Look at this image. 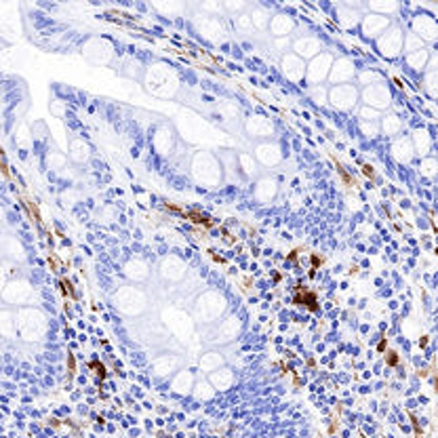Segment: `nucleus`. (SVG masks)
<instances>
[{
    "label": "nucleus",
    "mask_w": 438,
    "mask_h": 438,
    "mask_svg": "<svg viewBox=\"0 0 438 438\" xmlns=\"http://www.w3.org/2000/svg\"><path fill=\"white\" fill-rule=\"evenodd\" d=\"M192 171L194 177L202 183H215L217 179H221V163L209 154H196L192 163Z\"/></svg>",
    "instance_id": "nucleus-1"
},
{
    "label": "nucleus",
    "mask_w": 438,
    "mask_h": 438,
    "mask_svg": "<svg viewBox=\"0 0 438 438\" xmlns=\"http://www.w3.org/2000/svg\"><path fill=\"white\" fill-rule=\"evenodd\" d=\"M360 93L354 84H333L328 89V101L335 110H341V112H348L354 106L358 104Z\"/></svg>",
    "instance_id": "nucleus-2"
},
{
    "label": "nucleus",
    "mask_w": 438,
    "mask_h": 438,
    "mask_svg": "<svg viewBox=\"0 0 438 438\" xmlns=\"http://www.w3.org/2000/svg\"><path fill=\"white\" fill-rule=\"evenodd\" d=\"M331 70H333V57L328 53H320L308 63L306 78L312 82V87H318V84H323L331 76Z\"/></svg>",
    "instance_id": "nucleus-3"
},
{
    "label": "nucleus",
    "mask_w": 438,
    "mask_h": 438,
    "mask_svg": "<svg viewBox=\"0 0 438 438\" xmlns=\"http://www.w3.org/2000/svg\"><path fill=\"white\" fill-rule=\"evenodd\" d=\"M377 47H379V51H382V55L394 59L396 55L400 53V49H402V32H400V28H396V25L387 28L382 36L377 38Z\"/></svg>",
    "instance_id": "nucleus-4"
},
{
    "label": "nucleus",
    "mask_w": 438,
    "mask_h": 438,
    "mask_svg": "<svg viewBox=\"0 0 438 438\" xmlns=\"http://www.w3.org/2000/svg\"><path fill=\"white\" fill-rule=\"evenodd\" d=\"M362 101H365V106L373 110H383L390 106V91L382 82L371 84V87H365V91H362Z\"/></svg>",
    "instance_id": "nucleus-5"
},
{
    "label": "nucleus",
    "mask_w": 438,
    "mask_h": 438,
    "mask_svg": "<svg viewBox=\"0 0 438 438\" xmlns=\"http://www.w3.org/2000/svg\"><path fill=\"white\" fill-rule=\"evenodd\" d=\"M280 67H282V74H284L291 82H301L303 78H306L308 65H306V61H303V59H301L299 55H295V53H286V55H282Z\"/></svg>",
    "instance_id": "nucleus-6"
},
{
    "label": "nucleus",
    "mask_w": 438,
    "mask_h": 438,
    "mask_svg": "<svg viewBox=\"0 0 438 438\" xmlns=\"http://www.w3.org/2000/svg\"><path fill=\"white\" fill-rule=\"evenodd\" d=\"M244 129H247L249 137L253 139H270L274 135V124L266 116H251L247 124H244Z\"/></svg>",
    "instance_id": "nucleus-7"
},
{
    "label": "nucleus",
    "mask_w": 438,
    "mask_h": 438,
    "mask_svg": "<svg viewBox=\"0 0 438 438\" xmlns=\"http://www.w3.org/2000/svg\"><path fill=\"white\" fill-rule=\"evenodd\" d=\"M293 51L295 55H299L301 59H314L323 53V40L316 38V36H303V38H297L293 42Z\"/></svg>",
    "instance_id": "nucleus-8"
},
{
    "label": "nucleus",
    "mask_w": 438,
    "mask_h": 438,
    "mask_svg": "<svg viewBox=\"0 0 438 438\" xmlns=\"http://www.w3.org/2000/svg\"><path fill=\"white\" fill-rule=\"evenodd\" d=\"M354 76H356V67H354V63L348 57H339L337 61H333V70H331L328 80L335 82V84H345V82L354 80Z\"/></svg>",
    "instance_id": "nucleus-9"
},
{
    "label": "nucleus",
    "mask_w": 438,
    "mask_h": 438,
    "mask_svg": "<svg viewBox=\"0 0 438 438\" xmlns=\"http://www.w3.org/2000/svg\"><path fill=\"white\" fill-rule=\"evenodd\" d=\"M255 158L259 160L264 166H276L278 163L282 160V152H280V146L278 143H259L255 148Z\"/></svg>",
    "instance_id": "nucleus-10"
},
{
    "label": "nucleus",
    "mask_w": 438,
    "mask_h": 438,
    "mask_svg": "<svg viewBox=\"0 0 438 438\" xmlns=\"http://www.w3.org/2000/svg\"><path fill=\"white\" fill-rule=\"evenodd\" d=\"M360 23H362L365 36H369V38H379L387 28H390V19H387L385 15H367Z\"/></svg>",
    "instance_id": "nucleus-11"
},
{
    "label": "nucleus",
    "mask_w": 438,
    "mask_h": 438,
    "mask_svg": "<svg viewBox=\"0 0 438 438\" xmlns=\"http://www.w3.org/2000/svg\"><path fill=\"white\" fill-rule=\"evenodd\" d=\"M158 78L156 76H152L150 74V80H148V89L152 91V93H156V95H173V91L166 87V82H168V76H175V72H171L166 65H160V70H158Z\"/></svg>",
    "instance_id": "nucleus-12"
},
{
    "label": "nucleus",
    "mask_w": 438,
    "mask_h": 438,
    "mask_svg": "<svg viewBox=\"0 0 438 438\" xmlns=\"http://www.w3.org/2000/svg\"><path fill=\"white\" fill-rule=\"evenodd\" d=\"M295 30V21L289 15H274L270 21V32L274 38H286Z\"/></svg>",
    "instance_id": "nucleus-13"
},
{
    "label": "nucleus",
    "mask_w": 438,
    "mask_h": 438,
    "mask_svg": "<svg viewBox=\"0 0 438 438\" xmlns=\"http://www.w3.org/2000/svg\"><path fill=\"white\" fill-rule=\"evenodd\" d=\"M413 30H415V34L419 38H426V40H436V36H438V25L434 23V19H430V17H426V15L415 17Z\"/></svg>",
    "instance_id": "nucleus-14"
},
{
    "label": "nucleus",
    "mask_w": 438,
    "mask_h": 438,
    "mask_svg": "<svg viewBox=\"0 0 438 438\" xmlns=\"http://www.w3.org/2000/svg\"><path fill=\"white\" fill-rule=\"evenodd\" d=\"M392 154L398 163H409L413 158V148H411V141L404 139V137H398L394 143H392Z\"/></svg>",
    "instance_id": "nucleus-15"
},
{
    "label": "nucleus",
    "mask_w": 438,
    "mask_h": 438,
    "mask_svg": "<svg viewBox=\"0 0 438 438\" xmlns=\"http://www.w3.org/2000/svg\"><path fill=\"white\" fill-rule=\"evenodd\" d=\"M337 19H339V23L343 25L345 30H352V28H356V25L360 23V15L354 11V8H350V6H339V8H337Z\"/></svg>",
    "instance_id": "nucleus-16"
},
{
    "label": "nucleus",
    "mask_w": 438,
    "mask_h": 438,
    "mask_svg": "<svg viewBox=\"0 0 438 438\" xmlns=\"http://www.w3.org/2000/svg\"><path fill=\"white\" fill-rule=\"evenodd\" d=\"M274 194H276V181H274V179L266 177V179H261V181L257 183L255 196H257L259 200H270V198H274Z\"/></svg>",
    "instance_id": "nucleus-17"
},
{
    "label": "nucleus",
    "mask_w": 438,
    "mask_h": 438,
    "mask_svg": "<svg viewBox=\"0 0 438 438\" xmlns=\"http://www.w3.org/2000/svg\"><path fill=\"white\" fill-rule=\"evenodd\" d=\"M251 17V21H253V25L255 28H259V30H266V28H270V13L266 11V8H261V6H255L253 8V13L249 15Z\"/></svg>",
    "instance_id": "nucleus-18"
},
{
    "label": "nucleus",
    "mask_w": 438,
    "mask_h": 438,
    "mask_svg": "<svg viewBox=\"0 0 438 438\" xmlns=\"http://www.w3.org/2000/svg\"><path fill=\"white\" fill-rule=\"evenodd\" d=\"M238 163H240V168L249 177H253L257 173V164H255V160H253L251 154H244V152H242V154H238Z\"/></svg>",
    "instance_id": "nucleus-19"
},
{
    "label": "nucleus",
    "mask_w": 438,
    "mask_h": 438,
    "mask_svg": "<svg viewBox=\"0 0 438 438\" xmlns=\"http://www.w3.org/2000/svg\"><path fill=\"white\" fill-rule=\"evenodd\" d=\"M310 99L314 101L316 106H325L328 101V91L323 87V84H318V87H312L310 89Z\"/></svg>",
    "instance_id": "nucleus-20"
},
{
    "label": "nucleus",
    "mask_w": 438,
    "mask_h": 438,
    "mask_svg": "<svg viewBox=\"0 0 438 438\" xmlns=\"http://www.w3.org/2000/svg\"><path fill=\"white\" fill-rule=\"evenodd\" d=\"M400 126H402V122H400V118L398 116H385L383 118V122H382V129L387 133V135H394V133H398L400 131Z\"/></svg>",
    "instance_id": "nucleus-21"
},
{
    "label": "nucleus",
    "mask_w": 438,
    "mask_h": 438,
    "mask_svg": "<svg viewBox=\"0 0 438 438\" xmlns=\"http://www.w3.org/2000/svg\"><path fill=\"white\" fill-rule=\"evenodd\" d=\"M407 61H409V65L411 67H415V70H419L421 65H428V51H415V53H411L409 57H407Z\"/></svg>",
    "instance_id": "nucleus-22"
},
{
    "label": "nucleus",
    "mask_w": 438,
    "mask_h": 438,
    "mask_svg": "<svg viewBox=\"0 0 438 438\" xmlns=\"http://www.w3.org/2000/svg\"><path fill=\"white\" fill-rule=\"evenodd\" d=\"M78 146H80V139L72 141V158L78 160V163H82V160L89 158V148H87V143H84L82 148H78Z\"/></svg>",
    "instance_id": "nucleus-23"
},
{
    "label": "nucleus",
    "mask_w": 438,
    "mask_h": 438,
    "mask_svg": "<svg viewBox=\"0 0 438 438\" xmlns=\"http://www.w3.org/2000/svg\"><path fill=\"white\" fill-rule=\"evenodd\" d=\"M358 82L365 84V87H371V84H379V82H382V76H379L377 72L367 70V72H360V74H358Z\"/></svg>",
    "instance_id": "nucleus-24"
},
{
    "label": "nucleus",
    "mask_w": 438,
    "mask_h": 438,
    "mask_svg": "<svg viewBox=\"0 0 438 438\" xmlns=\"http://www.w3.org/2000/svg\"><path fill=\"white\" fill-rule=\"evenodd\" d=\"M404 51L411 55V53H415V51H421V38H417V34L413 32V34H409L407 36V40H404Z\"/></svg>",
    "instance_id": "nucleus-25"
},
{
    "label": "nucleus",
    "mask_w": 438,
    "mask_h": 438,
    "mask_svg": "<svg viewBox=\"0 0 438 438\" xmlns=\"http://www.w3.org/2000/svg\"><path fill=\"white\" fill-rule=\"evenodd\" d=\"M358 114H360V118H362L365 122H377V118H382L379 110H373V108H369V106H362Z\"/></svg>",
    "instance_id": "nucleus-26"
},
{
    "label": "nucleus",
    "mask_w": 438,
    "mask_h": 438,
    "mask_svg": "<svg viewBox=\"0 0 438 438\" xmlns=\"http://www.w3.org/2000/svg\"><path fill=\"white\" fill-rule=\"evenodd\" d=\"M426 89L432 97H438V72H430L426 76Z\"/></svg>",
    "instance_id": "nucleus-27"
},
{
    "label": "nucleus",
    "mask_w": 438,
    "mask_h": 438,
    "mask_svg": "<svg viewBox=\"0 0 438 438\" xmlns=\"http://www.w3.org/2000/svg\"><path fill=\"white\" fill-rule=\"evenodd\" d=\"M415 141H417V150H419V154H426L428 148H430V139H428L426 131H417V133H415Z\"/></svg>",
    "instance_id": "nucleus-28"
},
{
    "label": "nucleus",
    "mask_w": 438,
    "mask_h": 438,
    "mask_svg": "<svg viewBox=\"0 0 438 438\" xmlns=\"http://www.w3.org/2000/svg\"><path fill=\"white\" fill-rule=\"evenodd\" d=\"M360 131H362V135H367V137H377L379 124H377V122H365V120H362V122H360Z\"/></svg>",
    "instance_id": "nucleus-29"
},
{
    "label": "nucleus",
    "mask_w": 438,
    "mask_h": 438,
    "mask_svg": "<svg viewBox=\"0 0 438 438\" xmlns=\"http://www.w3.org/2000/svg\"><path fill=\"white\" fill-rule=\"evenodd\" d=\"M371 6V11H383V13H392V11H396V8H398V4L396 2H371L369 4Z\"/></svg>",
    "instance_id": "nucleus-30"
},
{
    "label": "nucleus",
    "mask_w": 438,
    "mask_h": 438,
    "mask_svg": "<svg viewBox=\"0 0 438 438\" xmlns=\"http://www.w3.org/2000/svg\"><path fill=\"white\" fill-rule=\"evenodd\" d=\"M236 28H238V30H242V32L251 30V28H253V21H251V17H249V15H240L238 19H236Z\"/></svg>",
    "instance_id": "nucleus-31"
},
{
    "label": "nucleus",
    "mask_w": 438,
    "mask_h": 438,
    "mask_svg": "<svg viewBox=\"0 0 438 438\" xmlns=\"http://www.w3.org/2000/svg\"><path fill=\"white\" fill-rule=\"evenodd\" d=\"M289 45H291L289 38H276L274 40V47L278 49V53H284V55L289 53V51H286V49H289Z\"/></svg>",
    "instance_id": "nucleus-32"
},
{
    "label": "nucleus",
    "mask_w": 438,
    "mask_h": 438,
    "mask_svg": "<svg viewBox=\"0 0 438 438\" xmlns=\"http://www.w3.org/2000/svg\"><path fill=\"white\" fill-rule=\"evenodd\" d=\"M434 166H436L434 160H426V163H424V173H426V175H432V173H434Z\"/></svg>",
    "instance_id": "nucleus-33"
},
{
    "label": "nucleus",
    "mask_w": 438,
    "mask_h": 438,
    "mask_svg": "<svg viewBox=\"0 0 438 438\" xmlns=\"http://www.w3.org/2000/svg\"><path fill=\"white\" fill-rule=\"evenodd\" d=\"M225 6H227V8H244L247 4H244V2H227Z\"/></svg>",
    "instance_id": "nucleus-34"
}]
</instances>
